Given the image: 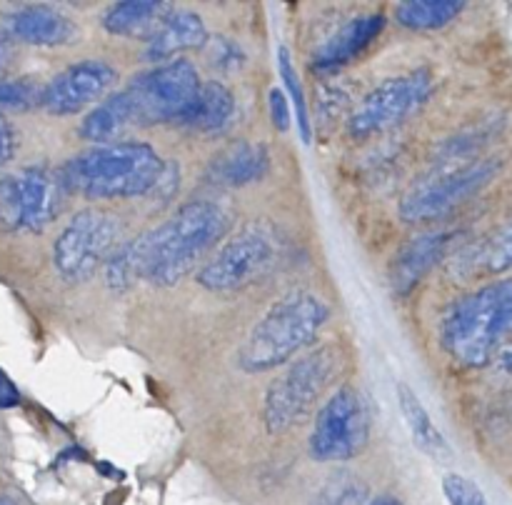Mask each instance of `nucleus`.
<instances>
[{
	"label": "nucleus",
	"instance_id": "1",
	"mask_svg": "<svg viewBox=\"0 0 512 505\" xmlns=\"http://www.w3.org/2000/svg\"><path fill=\"white\" fill-rule=\"evenodd\" d=\"M230 210L218 200H190L165 223L123 243L105 263V283L128 290L140 280L170 288L180 283L203 255L230 230Z\"/></svg>",
	"mask_w": 512,
	"mask_h": 505
},
{
	"label": "nucleus",
	"instance_id": "2",
	"mask_svg": "<svg viewBox=\"0 0 512 505\" xmlns=\"http://www.w3.org/2000/svg\"><path fill=\"white\" fill-rule=\"evenodd\" d=\"M68 193L88 200L143 198L178 190V168L148 143H105L83 150L58 170Z\"/></svg>",
	"mask_w": 512,
	"mask_h": 505
},
{
	"label": "nucleus",
	"instance_id": "3",
	"mask_svg": "<svg viewBox=\"0 0 512 505\" xmlns=\"http://www.w3.org/2000/svg\"><path fill=\"white\" fill-rule=\"evenodd\" d=\"M512 338V278L455 300L440 325V343L465 368L488 365Z\"/></svg>",
	"mask_w": 512,
	"mask_h": 505
},
{
	"label": "nucleus",
	"instance_id": "4",
	"mask_svg": "<svg viewBox=\"0 0 512 505\" xmlns=\"http://www.w3.org/2000/svg\"><path fill=\"white\" fill-rule=\"evenodd\" d=\"M328 318L330 308L320 295L310 290L283 295L250 330L238 353V365L245 373L280 368L318 338Z\"/></svg>",
	"mask_w": 512,
	"mask_h": 505
},
{
	"label": "nucleus",
	"instance_id": "5",
	"mask_svg": "<svg viewBox=\"0 0 512 505\" xmlns=\"http://www.w3.org/2000/svg\"><path fill=\"white\" fill-rule=\"evenodd\" d=\"M288 240L283 230L268 220H253L230 233L218 253L198 270V283L213 293L248 288L273 273L285 258Z\"/></svg>",
	"mask_w": 512,
	"mask_h": 505
},
{
	"label": "nucleus",
	"instance_id": "6",
	"mask_svg": "<svg viewBox=\"0 0 512 505\" xmlns=\"http://www.w3.org/2000/svg\"><path fill=\"white\" fill-rule=\"evenodd\" d=\"M338 370L340 353L333 345H323L288 365V370L265 393L263 418L270 433H285L300 423Z\"/></svg>",
	"mask_w": 512,
	"mask_h": 505
},
{
	"label": "nucleus",
	"instance_id": "7",
	"mask_svg": "<svg viewBox=\"0 0 512 505\" xmlns=\"http://www.w3.org/2000/svg\"><path fill=\"white\" fill-rule=\"evenodd\" d=\"M200 85L203 80L195 65L185 58H175L135 75L123 90L133 105L135 125H163L180 123L188 115Z\"/></svg>",
	"mask_w": 512,
	"mask_h": 505
},
{
	"label": "nucleus",
	"instance_id": "8",
	"mask_svg": "<svg viewBox=\"0 0 512 505\" xmlns=\"http://www.w3.org/2000/svg\"><path fill=\"white\" fill-rule=\"evenodd\" d=\"M123 223L105 210H80L53 243V265L65 283H83L120 248Z\"/></svg>",
	"mask_w": 512,
	"mask_h": 505
},
{
	"label": "nucleus",
	"instance_id": "9",
	"mask_svg": "<svg viewBox=\"0 0 512 505\" xmlns=\"http://www.w3.org/2000/svg\"><path fill=\"white\" fill-rule=\"evenodd\" d=\"M370 443V413L363 393L340 385L315 418L310 433V455L320 463H343L363 453Z\"/></svg>",
	"mask_w": 512,
	"mask_h": 505
},
{
	"label": "nucleus",
	"instance_id": "10",
	"mask_svg": "<svg viewBox=\"0 0 512 505\" xmlns=\"http://www.w3.org/2000/svg\"><path fill=\"white\" fill-rule=\"evenodd\" d=\"M60 175L40 165L0 178V225L38 233L55 220L63 200Z\"/></svg>",
	"mask_w": 512,
	"mask_h": 505
},
{
	"label": "nucleus",
	"instance_id": "11",
	"mask_svg": "<svg viewBox=\"0 0 512 505\" xmlns=\"http://www.w3.org/2000/svg\"><path fill=\"white\" fill-rule=\"evenodd\" d=\"M433 85V75L425 68L385 80L378 88L370 90L353 110L348 123L350 133L355 138H368V135L383 133L403 123L420 105H425V100L433 93Z\"/></svg>",
	"mask_w": 512,
	"mask_h": 505
},
{
	"label": "nucleus",
	"instance_id": "12",
	"mask_svg": "<svg viewBox=\"0 0 512 505\" xmlns=\"http://www.w3.org/2000/svg\"><path fill=\"white\" fill-rule=\"evenodd\" d=\"M498 165L493 160L485 163L460 165V168L433 173L415 183L400 200V218L408 223H428L443 218L453 208H458L465 198L483 188L495 175Z\"/></svg>",
	"mask_w": 512,
	"mask_h": 505
},
{
	"label": "nucleus",
	"instance_id": "13",
	"mask_svg": "<svg viewBox=\"0 0 512 505\" xmlns=\"http://www.w3.org/2000/svg\"><path fill=\"white\" fill-rule=\"evenodd\" d=\"M115 83H118V73L110 63L78 60L43 85L40 108L53 115H73L103 100Z\"/></svg>",
	"mask_w": 512,
	"mask_h": 505
},
{
	"label": "nucleus",
	"instance_id": "14",
	"mask_svg": "<svg viewBox=\"0 0 512 505\" xmlns=\"http://www.w3.org/2000/svg\"><path fill=\"white\" fill-rule=\"evenodd\" d=\"M3 30L20 43L58 48L75 38V25L68 15L48 5H23L3 18Z\"/></svg>",
	"mask_w": 512,
	"mask_h": 505
},
{
	"label": "nucleus",
	"instance_id": "15",
	"mask_svg": "<svg viewBox=\"0 0 512 505\" xmlns=\"http://www.w3.org/2000/svg\"><path fill=\"white\" fill-rule=\"evenodd\" d=\"M208 43V28L203 18L190 10H170L163 23L158 25L153 35L148 38L145 55L153 63H168L178 58V53L193 48H203Z\"/></svg>",
	"mask_w": 512,
	"mask_h": 505
},
{
	"label": "nucleus",
	"instance_id": "16",
	"mask_svg": "<svg viewBox=\"0 0 512 505\" xmlns=\"http://www.w3.org/2000/svg\"><path fill=\"white\" fill-rule=\"evenodd\" d=\"M270 168V153L263 143H233L220 150L208 165V178L223 188H245L263 178Z\"/></svg>",
	"mask_w": 512,
	"mask_h": 505
},
{
	"label": "nucleus",
	"instance_id": "17",
	"mask_svg": "<svg viewBox=\"0 0 512 505\" xmlns=\"http://www.w3.org/2000/svg\"><path fill=\"white\" fill-rule=\"evenodd\" d=\"M448 243V233H428L410 240V243L400 250L398 258L393 260V270H390V283H393L395 293L408 295L410 290L423 280V275L443 258Z\"/></svg>",
	"mask_w": 512,
	"mask_h": 505
},
{
	"label": "nucleus",
	"instance_id": "18",
	"mask_svg": "<svg viewBox=\"0 0 512 505\" xmlns=\"http://www.w3.org/2000/svg\"><path fill=\"white\" fill-rule=\"evenodd\" d=\"M385 28V18L380 13L360 15V18L348 20L338 33L330 40H325L323 48L315 53V65L323 70L340 68L348 60H353L355 55L363 53Z\"/></svg>",
	"mask_w": 512,
	"mask_h": 505
},
{
	"label": "nucleus",
	"instance_id": "19",
	"mask_svg": "<svg viewBox=\"0 0 512 505\" xmlns=\"http://www.w3.org/2000/svg\"><path fill=\"white\" fill-rule=\"evenodd\" d=\"M168 13L163 0H123L105 10L103 28L123 38H150Z\"/></svg>",
	"mask_w": 512,
	"mask_h": 505
},
{
	"label": "nucleus",
	"instance_id": "20",
	"mask_svg": "<svg viewBox=\"0 0 512 505\" xmlns=\"http://www.w3.org/2000/svg\"><path fill=\"white\" fill-rule=\"evenodd\" d=\"M135 125L133 105H130V98L125 90H118V93H110L108 98L100 100L93 110L83 118L80 123V135L85 140L95 145L115 143L118 135H123L125 130Z\"/></svg>",
	"mask_w": 512,
	"mask_h": 505
},
{
	"label": "nucleus",
	"instance_id": "21",
	"mask_svg": "<svg viewBox=\"0 0 512 505\" xmlns=\"http://www.w3.org/2000/svg\"><path fill=\"white\" fill-rule=\"evenodd\" d=\"M235 115V98L223 83H210L200 85V93L195 98L193 108L188 110L180 125L190 130H198V133H220L223 128H228V123Z\"/></svg>",
	"mask_w": 512,
	"mask_h": 505
},
{
	"label": "nucleus",
	"instance_id": "22",
	"mask_svg": "<svg viewBox=\"0 0 512 505\" xmlns=\"http://www.w3.org/2000/svg\"><path fill=\"white\" fill-rule=\"evenodd\" d=\"M398 403L400 413H403L405 423H408L410 438L418 445L423 453L433 455V458H450V445L445 440V435L440 433V428L435 425V420L430 418L428 408L423 405V400L415 395V390L408 383H398Z\"/></svg>",
	"mask_w": 512,
	"mask_h": 505
},
{
	"label": "nucleus",
	"instance_id": "23",
	"mask_svg": "<svg viewBox=\"0 0 512 505\" xmlns=\"http://www.w3.org/2000/svg\"><path fill=\"white\" fill-rule=\"evenodd\" d=\"M463 10V0H408L395 8V18L410 30H440Z\"/></svg>",
	"mask_w": 512,
	"mask_h": 505
},
{
	"label": "nucleus",
	"instance_id": "24",
	"mask_svg": "<svg viewBox=\"0 0 512 505\" xmlns=\"http://www.w3.org/2000/svg\"><path fill=\"white\" fill-rule=\"evenodd\" d=\"M278 65H280V75H283V83L288 88L290 100L295 103V123H298L300 135H303L305 143H310L313 133H310V115H308V105H305V95H303V85H300L298 70H295L293 60H290L288 48H280L278 53Z\"/></svg>",
	"mask_w": 512,
	"mask_h": 505
},
{
	"label": "nucleus",
	"instance_id": "25",
	"mask_svg": "<svg viewBox=\"0 0 512 505\" xmlns=\"http://www.w3.org/2000/svg\"><path fill=\"white\" fill-rule=\"evenodd\" d=\"M43 85L33 78L0 80V108L8 110H30L40 105Z\"/></svg>",
	"mask_w": 512,
	"mask_h": 505
},
{
	"label": "nucleus",
	"instance_id": "26",
	"mask_svg": "<svg viewBox=\"0 0 512 505\" xmlns=\"http://www.w3.org/2000/svg\"><path fill=\"white\" fill-rule=\"evenodd\" d=\"M443 493L450 505H488L478 483L460 473H448L443 478Z\"/></svg>",
	"mask_w": 512,
	"mask_h": 505
},
{
	"label": "nucleus",
	"instance_id": "27",
	"mask_svg": "<svg viewBox=\"0 0 512 505\" xmlns=\"http://www.w3.org/2000/svg\"><path fill=\"white\" fill-rule=\"evenodd\" d=\"M488 268L490 270H508L512 268V223L488 248Z\"/></svg>",
	"mask_w": 512,
	"mask_h": 505
},
{
	"label": "nucleus",
	"instance_id": "28",
	"mask_svg": "<svg viewBox=\"0 0 512 505\" xmlns=\"http://www.w3.org/2000/svg\"><path fill=\"white\" fill-rule=\"evenodd\" d=\"M268 103H270V120H273L275 128H278L280 133L290 130V123H293V108H290V103H288V98H285L283 90L280 88L270 90Z\"/></svg>",
	"mask_w": 512,
	"mask_h": 505
},
{
	"label": "nucleus",
	"instance_id": "29",
	"mask_svg": "<svg viewBox=\"0 0 512 505\" xmlns=\"http://www.w3.org/2000/svg\"><path fill=\"white\" fill-rule=\"evenodd\" d=\"M245 60L243 50H240L238 43H233V40H225V38H218L213 45V63H218L220 68H240Z\"/></svg>",
	"mask_w": 512,
	"mask_h": 505
},
{
	"label": "nucleus",
	"instance_id": "30",
	"mask_svg": "<svg viewBox=\"0 0 512 505\" xmlns=\"http://www.w3.org/2000/svg\"><path fill=\"white\" fill-rule=\"evenodd\" d=\"M15 155V133L5 115H0V168Z\"/></svg>",
	"mask_w": 512,
	"mask_h": 505
},
{
	"label": "nucleus",
	"instance_id": "31",
	"mask_svg": "<svg viewBox=\"0 0 512 505\" xmlns=\"http://www.w3.org/2000/svg\"><path fill=\"white\" fill-rule=\"evenodd\" d=\"M15 405H20L18 385L10 380V375L5 373V370H0V408L8 410V408H15Z\"/></svg>",
	"mask_w": 512,
	"mask_h": 505
},
{
	"label": "nucleus",
	"instance_id": "32",
	"mask_svg": "<svg viewBox=\"0 0 512 505\" xmlns=\"http://www.w3.org/2000/svg\"><path fill=\"white\" fill-rule=\"evenodd\" d=\"M10 58H13V50H10V40L5 38L3 33H0V73H3V70L8 68Z\"/></svg>",
	"mask_w": 512,
	"mask_h": 505
},
{
	"label": "nucleus",
	"instance_id": "33",
	"mask_svg": "<svg viewBox=\"0 0 512 505\" xmlns=\"http://www.w3.org/2000/svg\"><path fill=\"white\" fill-rule=\"evenodd\" d=\"M498 363H500V370H503L505 375H512V343L505 345L503 350L498 353Z\"/></svg>",
	"mask_w": 512,
	"mask_h": 505
},
{
	"label": "nucleus",
	"instance_id": "34",
	"mask_svg": "<svg viewBox=\"0 0 512 505\" xmlns=\"http://www.w3.org/2000/svg\"><path fill=\"white\" fill-rule=\"evenodd\" d=\"M368 505H403V503H400L398 498H393V495H380V498L370 500Z\"/></svg>",
	"mask_w": 512,
	"mask_h": 505
},
{
	"label": "nucleus",
	"instance_id": "35",
	"mask_svg": "<svg viewBox=\"0 0 512 505\" xmlns=\"http://www.w3.org/2000/svg\"><path fill=\"white\" fill-rule=\"evenodd\" d=\"M0 505H15L13 500H8V498H0Z\"/></svg>",
	"mask_w": 512,
	"mask_h": 505
}]
</instances>
